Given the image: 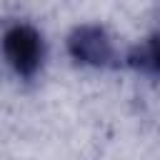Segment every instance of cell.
<instances>
[{"instance_id": "obj_1", "label": "cell", "mask_w": 160, "mask_h": 160, "mask_svg": "<svg viewBox=\"0 0 160 160\" xmlns=\"http://www.w3.org/2000/svg\"><path fill=\"white\" fill-rule=\"evenodd\" d=\"M45 38L42 32L25 22H8L2 30V55L10 65V70L20 78V80H32L38 78V72L45 65Z\"/></svg>"}, {"instance_id": "obj_2", "label": "cell", "mask_w": 160, "mask_h": 160, "mask_svg": "<svg viewBox=\"0 0 160 160\" xmlns=\"http://www.w3.org/2000/svg\"><path fill=\"white\" fill-rule=\"evenodd\" d=\"M68 55L88 68H118L120 55L115 50V42L110 32L98 22H80L70 30L65 40Z\"/></svg>"}, {"instance_id": "obj_3", "label": "cell", "mask_w": 160, "mask_h": 160, "mask_svg": "<svg viewBox=\"0 0 160 160\" xmlns=\"http://www.w3.org/2000/svg\"><path fill=\"white\" fill-rule=\"evenodd\" d=\"M125 62L140 72H148V75H158L160 78V30L152 32L150 38H145L142 42L132 45Z\"/></svg>"}]
</instances>
